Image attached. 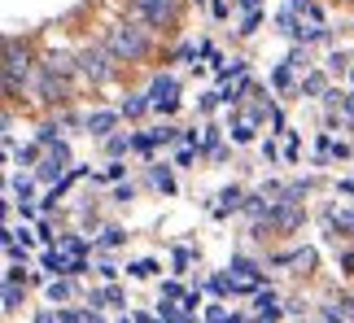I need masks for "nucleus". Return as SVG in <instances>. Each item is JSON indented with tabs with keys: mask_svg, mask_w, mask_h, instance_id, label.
I'll use <instances>...</instances> for the list:
<instances>
[{
	"mask_svg": "<svg viewBox=\"0 0 354 323\" xmlns=\"http://www.w3.org/2000/svg\"><path fill=\"white\" fill-rule=\"evenodd\" d=\"M232 271H236V275H263V271H258V266H254L250 258H232Z\"/></svg>",
	"mask_w": 354,
	"mask_h": 323,
	"instance_id": "obj_20",
	"label": "nucleus"
},
{
	"mask_svg": "<svg viewBox=\"0 0 354 323\" xmlns=\"http://www.w3.org/2000/svg\"><path fill=\"white\" fill-rule=\"evenodd\" d=\"M145 110H153V97H131V101H122V118H140Z\"/></svg>",
	"mask_w": 354,
	"mask_h": 323,
	"instance_id": "obj_12",
	"label": "nucleus"
},
{
	"mask_svg": "<svg viewBox=\"0 0 354 323\" xmlns=\"http://www.w3.org/2000/svg\"><path fill=\"white\" fill-rule=\"evenodd\" d=\"M254 306H258V319H280V315H289V311H280V306H276V297H271V293H258V297H254Z\"/></svg>",
	"mask_w": 354,
	"mask_h": 323,
	"instance_id": "obj_8",
	"label": "nucleus"
},
{
	"mask_svg": "<svg viewBox=\"0 0 354 323\" xmlns=\"http://www.w3.org/2000/svg\"><path fill=\"white\" fill-rule=\"evenodd\" d=\"M197 306H201V293H184V315H188V319L197 315Z\"/></svg>",
	"mask_w": 354,
	"mask_h": 323,
	"instance_id": "obj_23",
	"label": "nucleus"
},
{
	"mask_svg": "<svg viewBox=\"0 0 354 323\" xmlns=\"http://www.w3.org/2000/svg\"><path fill=\"white\" fill-rule=\"evenodd\" d=\"M13 197H18V201H31V179H22V175H18V179H13Z\"/></svg>",
	"mask_w": 354,
	"mask_h": 323,
	"instance_id": "obj_22",
	"label": "nucleus"
},
{
	"mask_svg": "<svg viewBox=\"0 0 354 323\" xmlns=\"http://www.w3.org/2000/svg\"><path fill=\"white\" fill-rule=\"evenodd\" d=\"M122 240H127V232H122V227H105L101 245H105V249H114V245H122Z\"/></svg>",
	"mask_w": 354,
	"mask_h": 323,
	"instance_id": "obj_17",
	"label": "nucleus"
},
{
	"mask_svg": "<svg viewBox=\"0 0 354 323\" xmlns=\"http://www.w3.org/2000/svg\"><path fill=\"white\" fill-rule=\"evenodd\" d=\"M263 157H267V162H276V157H280V149H276L271 140H263Z\"/></svg>",
	"mask_w": 354,
	"mask_h": 323,
	"instance_id": "obj_37",
	"label": "nucleus"
},
{
	"mask_svg": "<svg viewBox=\"0 0 354 323\" xmlns=\"http://www.w3.org/2000/svg\"><path fill=\"white\" fill-rule=\"evenodd\" d=\"M105 48L114 52L118 61H145L149 52H153V39H149V26L140 22H114L110 35H105Z\"/></svg>",
	"mask_w": 354,
	"mask_h": 323,
	"instance_id": "obj_1",
	"label": "nucleus"
},
{
	"mask_svg": "<svg viewBox=\"0 0 354 323\" xmlns=\"http://www.w3.org/2000/svg\"><path fill=\"white\" fill-rule=\"evenodd\" d=\"M337 188H342V193H350V197H354V179H342Z\"/></svg>",
	"mask_w": 354,
	"mask_h": 323,
	"instance_id": "obj_40",
	"label": "nucleus"
},
{
	"mask_svg": "<svg viewBox=\"0 0 354 323\" xmlns=\"http://www.w3.org/2000/svg\"><path fill=\"white\" fill-rule=\"evenodd\" d=\"M66 253H75V258H79V253H88V245H84V240H75V236H71V240H66Z\"/></svg>",
	"mask_w": 354,
	"mask_h": 323,
	"instance_id": "obj_32",
	"label": "nucleus"
},
{
	"mask_svg": "<svg viewBox=\"0 0 354 323\" xmlns=\"http://www.w3.org/2000/svg\"><path fill=\"white\" fill-rule=\"evenodd\" d=\"M342 266H346V275H354V253H342Z\"/></svg>",
	"mask_w": 354,
	"mask_h": 323,
	"instance_id": "obj_38",
	"label": "nucleus"
},
{
	"mask_svg": "<svg viewBox=\"0 0 354 323\" xmlns=\"http://www.w3.org/2000/svg\"><path fill=\"white\" fill-rule=\"evenodd\" d=\"M127 275L131 280H149V275H158V262H127Z\"/></svg>",
	"mask_w": 354,
	"mask_h": 323,
	"instance_id": "obj_15",
	"label": "nucleus"
},
{
	"mask_svg": "<svg viewBox=\"0 0 354 323\" xmlns=\"http://www.w3.org/2000/svg\"><path fill=\"white\" fill-rule=\"evenodd\" d=\"M227 13H232V5H227V0H214V18H219V22H223V18H227Z\"/></svg>",
	"mask_w": 354,
	"mask_h": 323,
	"instance_id": "obj_34",
	"label": "nucleus"
},
{
	"mask_svg": "<svg viewBox=\"0 0 354 323\" xmlns=\"http://www.w3.org/2000/svg\"><path fill=\"white\" fill-rule=\"evenodd\" d=\"M193 157H197L193 149H180V157H175V166H193Z\"/></svg>",
	"mask_w": 354,
	"mask_h": 323,
	"instance_id": "obj_35",
	"label": "nucleus"
},
{
	"mask_svg": "<svg viewBox=\"0 0 354 323\" xmlns=\"http://www.w3.org/2000/svg\"><path fill=\"white\" fill-rule=\"evenodd\" d=\"M13 157H18V162H22V166H31V162L39 157V149H22V153H13Z\"/></svg>",
	"mask_w": 354,
	"mask_h": 323,
	"instance_id": "obj_33",
	"label": "nucleus"
},
{
	"mask_svg": "<svg viewBox=\"0 0 354 323\" xmlns=\"http://www.w3.org/2000/svg\"><path fill=\"white\" fill-rule=\"evenodd\" d=\"M302 92H324V75H310L306 84H302Z\"/></svg>",
	"mask_w": 354,
	"mask_h": 323,
	"instance_id": "obj_30",
	"label": "nucleus"
},
{
	"mask_svg": "<svg viewBox=\"0 0 354 323\" xmlns=\"http://www.w3.org/2000/svg\"><path fill=\"white\" fill-rule=\"evenodd\" d=\"M127 149H136L127 136H105V153H110V157H122Z\"/></svg>",
	"mask_w": 354,
	"mask_h": 323,
	"instance_id": "obj_13",
	"label": "nucleus"
},
{
	"mask_svg": "<svg viewBox=\"0 0 354 323\" xmlns=\"http://www.w3.org/2000/svg\"><path fill=\"white\" fill-rule=\"evenodd\" d=\"M110 57H114L110 48H88V52H79V70H84L92 84H105V79H110Z\"/></svg>",
	"mask_w": 354,
	"mask_h": 323,
	"instance_id": "obj_5",
	"label": "nucleus"
},
{
	"mask_svg": "<svg viewBox=\"0 0 354 323\" xmlns=\"http://www.w3.org/2000/svg\"><path fill=\"white\" fill-rule=\"evenodd\" d=\"M289 5H293L297 13H306V9H310V0H289Z\"/></svg>",
	"mask_w": 354,
	"mask_h": 323,
	"instance_id": "obj_39",
	"label": "nucleus"
},
{
	"mask_svg": "<svg viewBox=\"0 0 354 323\" xmlns=\"http://www.w3.org/2000/svg\"><path fill=\"white\" fill-rule=\"evenodd\" d=\"M71 293H75V284H71V280H48V302L53 306H57V302H66V297H71Z\"/></svg>",
	"mask_w": 354,
	"mask_h": 323,
	"instance_id": "obj_9",
	"label": "nucleus"
},
{
	"mask_svg": "<svg viewBox=\"0 0 354 323\" xmlns=\"http://www.w3.org/2000/svg\"><path fill=\"white\" fill-rule=\"evenodd\" d=\"M346 66H350V57H346V52H333V57H328V70H337V75H342Z\"/></svg>",
	"mask_w": 354,
	"mask_h": 323,
	"instance_id": "obj_25",
	"label": "nucleus"
},
{
	"mask_svg": "<svg viewBox=\"0 0 354 323\" xmlns=\"http://www.w3.org/2000/svg\"><path fill=\"white\" fill-rule=\"evenodd\" d=\"M105 179H122V162H118V157L110 162V170H105Z\"/></svg>",
	"mask_w": 354,
	"mask_h": 323,
	"instance_id": "obj_36",
	"label": "nucleus"
},
{
	"mask_svg": "<svg viewBox=\"0 0 354 323\" xmlns=\"http://www.w3.org/2000/svg\"><path fill=\"white\" fill-rule=\"evenodd\" d=\"M26 75H31V61H26V48H18V39H5V97L13 101L26 84Z\"/></svg>",
	"mask_w": 354,
	"mask_h": 323,
	"instance_id": "obj_3",
	"label": "nucleus"
},
{
	"mask_svg": "<svg viewBox=\"0 0 354 323\" xmlns=\"http://www.w3.org/2000/svg\"><path fill=\"white\" fill-rule=\"evenodd\" d=\"M328 219H333L337 227H342V232H354V210H342V214H337V210H333V214H328Z\"/></svg>",
	"mask_w": 354,
	"mask_h": 323,
	"instance_id": "obj_18",
	"label": "nucleus"
},
{
	"mask_svg": "<svg viewBox=\"0 0 354 323\" xmlns=\"http://www.w3.org/2000/svg\"><path fill=\"white\" fill-rule=\"evenodd\" d=\"M153 184L162 193H175V179H171V166H153Z\"/></svg>",
	"mask_w": 354,
	"mask_h": 323,
	"instance_id": "obj_16",
	"label": "nucleus"
},
{
	"mask_svg": "<svg viewBox=\"0 0 354 323\" xmlns=\"http://www.w3.org/2000/svg\"><path fill=\"white\" fill-rule=\"evenodd\" d=\"M245 210H250V214H254V219H258V214H263L267 206H263V197H250V201H245Z\"/></svg>",
	"mask_w": 354,
	"mask_h": 323,
	"instance_id": "obj_31",
	"label": "nucleus"
},
{
	"mask_svg": "<svg viewBox=\"0 0 354 323\" xmlns=\"http://www.w3.org/2000/svg\"><path fill=\"white\" fill-rule=\"evenodd\" d=\"M219 201H223V206H219V210H214V214H227V210H241V188H223V197H219Z\"/></svg>",
	"mask_w": 354,
	"mask_h": 323,
	"instance_id": "obj_14",
	"label": "nucleus"
},
{
	"mask_svg": "<svg viewBox=\"0 0 354 323\" xmlns=\"http://www.w3.org/2000/svg\"><path fill=\"white\" fill-rule=\"evenodd\" d=\"M258 22H263V9H250V18H245L241 35H254V31H258Z\"/></svg>",
	"mask_w": 354,
	"mask_h": 323,
	"instance_id": "obj_21",
	"label": "nucleus"
},
{
	"mask_svg": "<svg viewBox=\"0 0 354 323\" xmlns=\"http://www.w3.org/2000/svg\"><path fill=\"white\" fill-rule=\"evenodd\" d=\"M158 131V144H171L175 136H180V131H175V127H153Z\"/></svg>",
	"mask_w": 354,
	"mask_h": 323,
	"instance_id": "obj_29",
	"label": "nucleus"
},
{
	"mask_svg": "<svg viewBox=\"0 0 354 323\" xmlns=\"http://www.w3.org/2000/svg\"><path fill=\"white\" fill-rule=\"evenodd\" d=\"M149 97H153V105H158V101H167V97H175V79H171V75L153 79V88H149Z\"/></svg>",
	"mask_w": 354,
	"mask_h": 323,
	"instance_id": "obj_11",
	"label": "nucleus"
},
{
	"mask_svg": "<svg viewBox=\"0 0 354 323\" xmlns=\"http://www.w3.org/2000/svg\"><path fill=\"white\" fill-rule=\"evenodd\" d=\"M206 319H210V323H227V319H236V315H227L223 306H210V311H206Z\"/></svg>",
	"mask_w": 354,
	"mask_h": 323,
	"instance_id": "obj_24",
	"label": "nucleus"
},
{
	"mask_svg": "<svg viewBox=\"0 0 354 323\" xmlns=\"http://www.w3.org/2000/svg\"><path fill=\"white\" fill-rule=\"evenodd\" d=\"M232 140H236V144H250V140H254V123H236V127H232Z\"/></svg>",
	"mask_w": 354,
	"mask_h": 323,
	"instance_id": "obj_19",
	"label": "nucleus"
},
{
	"mask_svg": "<svg viewBox=\"0 0 354 323\" xmlns=\"http://www.w3.org/2000/svg\"><path fill=\"white\" fill-rule=\"evenodd\" d=\"M180 0H131V13L149 31H175L180 26Z\"/></svg>",
	"mask_w": 354,
	"mask_h": 323,
	"instance_id": "obj_2",
	"label": "nucleus"
},
{
	"mask_svg": "<svg viewBox=\"0 0 354 323\" xmlns=\"http://www.w3.org/2000/svg\"><path fill=\"white\" fill-rule=\"evenodd\" d=\"M18 306H26V288L18 280H5V315H13Z\"/></svg>",
	"mask_w": 354,
	"mask_h": 323,
	"instance_id": "obj_7",
	"label": "nucleus"
},
{
	"mask_svg": "<svg viewBox=\"0 0 354 323\" xmlns=\"http://www.w3.org/2000/svg\"><path fill=\"white\" fill-rule=\"evenodd\" d=\"M289 70H293V66H280V70H276V88H289V84H293Z\"/></svg>",
	"mask_w": 354,
	"mask_h": 323,
	"instance_id": "obj_27",
	"label": "nucleus"
},
{
	"mask_svg": "<svg viewBox=\"0 0 354 323\" xmlns=\"http://www.w3.org/2000/svg\"><path fill=\"white\" fill-rule=\"evenodd\" d=\"M101 297H105V302H110V306H122V288H118V284H110V288H105V293H101Z\"/></svg>",
	"mask_w": 354,
	"mask_h": 323,
	"instance_id": "obj_26",
	"label": "nucleus"
},
{
	"mask_svg": "<svg viewBox=\"0 0 354 323\" xmlns=\"http://www.w3.org/2000/svg\"><path fill=\"white\" fill-rule=\"evenodd\" d=\"M62 175H71V149H66V140H57L48 149V157L39 162V179H44V184L62 179Z\"/></svg>",
	"mask_w": 354,
	"mask_h": 323,
	"instance_id": "obj_4",
	"label": "nucleus"
},
{
	"mask_svg": "<svg viewBox=\"0 0 354 323\" xmlns=\"http://www.w3.org/2000/svg\"><path fill=\"white\" fill-rule=\"evenodd\" d=\"M197 5H206V0H197Z\"/></svg>",
	"mask_w": 354,
	"mask_h": 323,
	"instance_id": "obj_41",
	"label": "nucleus"
},
{
	"mask_svg": "<svg viewBox=\"0 0 354 323\" xmlns=\"http://www.w3.org/2000/svg\"><path fill=\"white\" fill-rule=\"evenodd\" d=\"M122 114V110H118ZM118 114H110V110H97V114H88V131L92 136H110L114 131V123H118Z\"/></svg>",
	"mask_w": 354,
	"mask_h": 323,
	"instance_id": "obj_6",
	"label": "nucleus"
},
{
	"mask_svg": "<svg viewBox=\"0 0 354 323\" xmlns=\"http://www.w3.org/2000/svg\"><path fill=\"white\" fill-rule=\"evenodd\" d=\"M44 271H53V275H71V262H66V253L48 249V253H44Z\"/></svg>",
	"mask_w": 354,
	"mask_h": 323,
	"instance_id": "obj_10",
	"label": "nucleus"
},
{
	"mask_svg": "<svg viewBox=\"0 0 354 323\" xmlns=\"http://www.w3.org/2000/svg\"><path fill=\"white\" fill-rule=\"evenodd\" d=\"M153 110H158V114H175V110H180V101H175V97H167V101H158Z\"/></svg>",
	"mask_w": 354,
	"mask_h": 323,
	"instance_id": "obj_28",
	"label": "nucleus"
}]
</instances>
